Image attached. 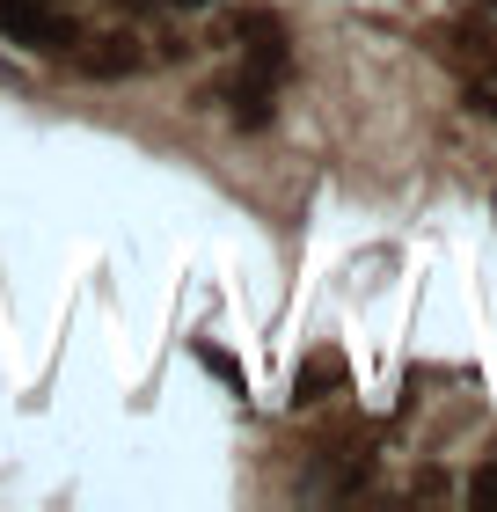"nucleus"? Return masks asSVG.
<instances>
[{"label":"nucleus","instance_id":"20e7f679","mask_svg":"<svg viewBox=\"0 0 497 512\" xmlns=\"http://www.w3.org/2000/svg\"><path fill=\"white\" fill-rule=\"evenodd\" d=\"M176 8H205V0H176Z\"/></svg>","mask_w":497,"mask_h":512},{"label":"nucleus","instance_id":"f03ea898","mask_svg":"<svg viewBox=\"0 0 497 512\" xmlns=\"http://www.w3.org/2000/svg\"><path fill=\"white\" fill-rule=\"evenodd\" d=\"M468 37H476L483 52H476V66H468L461 96H468V110H483V118H497V22H468Z\"/></svg>","mask_w":497,"mask_h":512},{"label":"nucleus","instance_id":"f257e3e1","mask_svg":"<svg viewBox=\"0 0 497 512\" xmlns=\"http://www.w3.org/2000/svg\"><path fill=\"white\" fill-rule=\"evenodd\" d=\"M234 44H242V74L227 81V118L256 132V125H271V103H278V88H286V22L278 15H242L234 22Z\"/></svg>","mask_w":497,"mask_h":512},{"label":"nucleus","instance_id":"7ed1b4c3","mask_svg":"<svg viewBox=\"0 0 497 512\" xmlns=\"http://www.w3.org/2000/svg\"><path fill=\"white\" fill-rule=\"evenodd\" d=\"M468 498H497V469H483L476 483H468Z\"/></svg>","mask_w":497,"mask_h":512}]
</instances>
